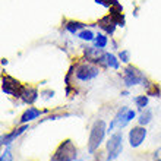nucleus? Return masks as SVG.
<instances>
[{
  "label": "nucleus",
  "mask_w": 161,
  "mask_h": 161,
  "mask_svg": "<svg viewBox=\"0 0 161 161\" xmlns=\"http://www.w3.org/2000/svg\"><path fill=\"white\" fill-rule=\"evenodd\" d=\"M107 132V125L104 120H95L91 127V132H89V139H88V153L94 154L100 148V145L103 144L104 141V136H106Z\"/></svg>",
  "instance_id": "obj_1"
},
{
  "label": "nucleus",
  "mask_w": 161,
  "mask_h": 161,
  "mask_svg": "<svg viewBox=\"0 0 161 161\" xmlns=\"http://www.w3.org/2000/svg\"><path fill=\"white\" fill-rule=\"evenodd\" d=\"M78 157V149L72 139H64L56 148L54 154L51 155V161H75Z\"/></svg>",
  "instance_id": "obj_2"
},
{
  "label": "nucleus",
  "mask_w": 161,
  "mask_h": 161,
  "mask_svg": "<svg viewBox=\"0 0 161 161\" xmlns=\"http://www.w3.org/2000/svg\"><path fill=\"white\" fill-rule=\"evenodd\" d=\"M123 151V133L117 132L110 136L107 142V158L106 161H113L119 157Z\"/></svg>",
  "instance_id": "obj_3"
},
{
  "label": "nucleus",
  "mask_w": 161,
  "mask_h": 161,
  "mask_svg": "<svg viewBox=\"0 0 161 161\" xmlns=\"http://www.w3.org/2000/svg\"><path fill=\"white\" fill-rule=\"evenodd\" d=\"M123 80L126 86H133V85H139V84H145L147 78L144 76V73L141 72L139 69H136L135 66H127L123 70Z\"/></svg>",
  "instance_id": "obj_4"
},
{
  "label": "nucleus",
  "mask_w": 161,
  "mask_h": 161,
  "mask_svg": "<svg viewBox=\"0 0 161 161\" xmlns=\"http://www.w3.org/2000/svg\"><path fill=\"white\" fill-rule=\"evenodd\" d=\"M75 73H76V78L79 80L86 82V80H91V79H94L95 76H98L100 70H98V68L95 66V64H92V63H82V64H79V66L76 68Z\"/></svg>",
  "instance_id": "obj_5"
},
{
  "label": "nucleus",
  "mask_w": 161,
  "mask_h": 161,
  "mask_svg": "<svg viewBox=\"0 0 161 161\" xmlns=\"http://www.w3.org/2000/svg\"><path fill=\"white\" fill-rule=\"evenodd\" d=\"M24 85L19 84V80L13 79L10 76H3L2 79V91L8 95H12V97H19L21 95V89Z\"/></svg>",
  "instance_id": "obj_6"
},
{
  "label": "nucleus",
  "mask_w": 161,
  "mask_h": 161,
  "mask_svg": "<svg viewBox=\"0 0 161 161\" xmlns=\"http://www.w3.org/2000/svg\"><path fill=\"white\" fill-rule=\"evenodd\" d=\"M147 138V129L145 126H133L129 132V145L132 148H138Z\"/></svg>",
  "instance_id": "obj_7"
},
{
  "label": "nucleus",
  "mask_w": 161,
  "mask_h": 161,
  "mask_svg": "<svg viewBox=\"0 0 161 161\" xmlns=\"http://www.w3.org/2000/svg\"><path fill=\"white\" fill-rule=\"evenodd\" d=\"M38 95H40L38 91H37V88H34V86H22L19 98H21L25 104H34V103L38 100Z\"/></svg>",
  "instance_id": "obj_8"
},
{
  "label": "nucleus",
  "mask_w": 161,
  "mask_h": 161,
  "mask_svg": "<svg viewBox=\"0 0 161 161\" xmlns=\"http://www.w3.org/2000/svg\"><path fill=\"white\" fill-rule=\"evenodd\" d=\"M25 130H28V125H22L21 127H16V129H15V130H12L10 133H6V135H3V136H2V145H6V147H9V145L12 144L13 141L16 139L18 136H21Z\"/></svg>",
  "instance_id": "obj_9"
},
{
  "label": "nucleus",
  "mask_w": 161,
  "mask_h": 161,
  "mask_svg": "<svg viewBox=\"0 0 161 161\" xmlns=\"http://www.w3.org/2000/svg\"><path fill=\"white\" fill-rule=\"evenodd\" d=\"M97 63H101V64H104L107 68H111V69H119V66H120L119 60L116 59V56L110 54V53H103Z\"/></svg>",
  "instance_id": "obj_10"
},
{
  "label": "nucleus",
  "mask_w": 161,
  "mask_h": 161,
  "mask_svg": "<svg viewBox=\"0 0 161 161\" xmlns=\"http://www.w3.org/2000/svg\"><path fill=\"white\" fill-rule=\"evenodd\" d=\"M98 26H100V28H101V30H104L107 32V34H113V32H114V30H116V22L113 21V18L110 16V15H108V16H104L103 18V19H100V21H98Z\"/></svg>",
  "instance_id": "obj_11"
},
{
  "label": "nucleus",
  "mask_w": 161,
  "mask_h": 161,
  "mask_svg": "<svg viewBox=\"0 0 161 161\" xmlns=\"http://www.w3.org/2000/svg\"><path fill=\"white\" fill-rule=\"evenodd\" d=\"M44 111H41V110H38V108H35V107H30L28 110L22 114V117H21V123L22 125H26L28 122H31V120H35V119H38L40 116L42 114Z\"/></svg>",
  "instance_id": "obj_12"
},
{
  "label": "nucleus",
  "mask_w": 161,
  "mask_h": 161,
  "mask_svg": "<svg viewBox=\"0 0 161 161\" xmlns=\"http://www.w3.org/2000/svg\"><path fill=\"white\" fill-rule=\"evenodd\" d=\"M127 111V107H123V108H120L117 113H116V116H114V119L111 120V123L108 125V127H107V130L110 132V130H113L114 127H119L120 126V123H122V119H123V116H125V113Z\"/></svg>",
  "instance_id": "obj_13"
},
{
  "label": "nucleus",
  "mask_w": 161,
  "mask_h": 161,
  "mask_svg": "<svg viewBox=\"0 0 161 161\" xmlns=\"http://www.w3.org/2000/svg\"><path fill=\"white\" fill-rule=\"evenodd\" d=\"M151 120H153V111L149 110V108H145V111L141 113L139 119H138V123H139L141 126H147Z\"/></svg>",
  "instance_id": "obj_14"
},
{
  "label": "nucleus",
  "mask_w": 161,
  "mask_h": 161,
  "mask_svg": "<svg viewBox=\"0 0 161 161\" xmlns=\"http://www.w3.org/2000/svg\"><path fill=\"white\" fill-rule=\"evenodd\" d=\"M136 117V111L135 110H130V108H127V111L125 113V116H123V119H122V123H120V126L119 129H123V127L126 126L127 123L130 122V120H133Z\"/></svg>",
  "instance_id": "obj_15"
},
{
  "label": "nucleus",
  "mask_w": 161,
  "mask_h": 161,
  "mask_svg": "<svg viewBox=\"0 0 161 161\" xmlns=\"http://www.w3.org/2000/svg\"><path fill=\"white\" fill-rule=\"evenodd\" d=\"M84 24L82 22H76V21H70L66 24V30L70 32V34H75V32H78L79 30H82L84 28Z\"/></svg>",
  "instance_id": "obj_16"
},
{
  "label": "nucleus",
  "mask_w": 161,
  "mask_h": 161,
  "mask_svg": "<svg viewBox=\"0 0 161 161\" xmlns=\"http://www.w3.org/2000/svg\"><path fill=\"white\" fill-rule=\"evenodd\" d=\"M135 104L139 110H144L145 107L148 106V97L147 95H139V97L135 98Z\"/></svg>",
  "instance_id": "obj_17"
},
{
  "label": "nucleus",
  "mask_w": 161,
  "mask_h": 161,
  "mask_svg": "<svg viewBox=\"0 0 161 161\" xmlns=\"http://www.w3.org/2000/svg\"><path fill=\"white\" fill-rule=\"evenodd\" d=\"M94 42H95V47H98V48H104V47L107 46V42H108V40H107L106 35L98 34L97 37L94 38Z\"/></svg>",
  "instance_id": "obj_18"
},
{
  "label": "nucleus",
  "mask_w": 161,
  "mask_h": 161,
  "mask_svg": "<svg viewBox=\"0 0 161 161\" xmlns=\"http://www.w3.org/2000/svg\"><path fill=\"white\" fill-rule=\"evenodd\" d=\"M79 38L80 40H85V41H91V40H94L95 37H94L92 31L84 30V31H80V32H79Z\"/></svg>",
  "instance_id": "obj_19"
},
{
  "label": "nucleus",
  "mask_w": 161,
  "mask_h": 161,
  "mask_svg": "<svg viewBox=\"0 0 161 161\" xmlns=\"http://www.w3.org/2000/svg\"><path fill=\"white\" fill-rule=\"evenodd\" d=\"M0 161H13V155H12L10 148H6L3 153H2V155H0Z\"/></svg>",
  "instance_id": "obj_20"
},
{
  "label": "nucleus",
  "mask_w": 161,
  "mask_h": 161,
  "mask_svg": "<svg viewBox=\"0 0 161 161\" xmlns=\"http://www.w3.org/2000/svg\"><path fill=\"white\" fill-rule=\"evenodd\" d=\"M119 59L122 60L123 63H127V62L130 60V59H129V51H127V50H122L119 53Z\"/></svg>",
  "instance_id": "obj_21"
},
{
  "label": "nucleus",
  "mask_w": 161,
  "mask_h": 161,
  "mask_svg": "<svg viewBox=\"0 0 161 161\" xmlns=\"http://www.w3.org/2000/svg\"><path fill=\"white\" fill-rule=\"evenodd\" d=\"M153 160H154V161H161V147L154 151V154H153Z\"/></svg>",
  "instance_id": "obj_22"
},
{
  "label": "nucleus",
  "mask_w": 161,
  "mask_h": 161,
  "mask_svg": "<svg viewBox=\"0 0 161 161\" xmlns=\"http://www.w3.org/2000/svg\"><path fill=\"white\" fill-rule=\"evenodd\" d=\"M42 95H44V98H51L53 97V95H54V91H44V92H42Z\"/></svg>",
  "instance_id": "obj_23"
},
{
  "label": "nucleus",
  "mask_w": 161,
  "mask_h": 161,
  "mask_svg": "<svg viewBox=\"0 0 161 161\" xmlns=\"http://www.w3.org/2000/svg\"><path fill=\"white\" fill-rule=\"evenodd\" d=\"M75 161H85V160H84V158H76Z\"/></svg>",
  "instance_id": "obj_24"
}]
</instances>
